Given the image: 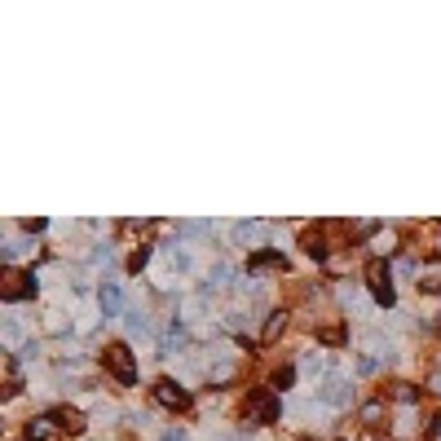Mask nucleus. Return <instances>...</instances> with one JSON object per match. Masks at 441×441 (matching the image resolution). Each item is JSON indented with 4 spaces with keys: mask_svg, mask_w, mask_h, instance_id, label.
<instances>
[{
    "mask_svg": "<svg viewBox=\"0 0 441 441\" xmlns=\"http://www.w3.org/2000/svg\"><path fill=\"white\" fill-rule=\"evenodd\" d=\"M318 340H323V344H344V323L323 327V331H318Z\"/></svg>",
    "mask_w": 441,
    "mask_h": 441,
    "instance_id": "14",
    "label": "nucleus"
},
{
    "mask_svg": "<svg viewBox=\"0 0 441 441\" xmlns=\"http://www.w3.org/2000/svg\"><path fill=\"white\" fill-rule=\"evenodd\" d=\"M437 424H441V420H437Z\"/></svg>",
    "mask_w": 441,
    "mask_h": 441,
    "instance_id": "20",
    "label": "nucleus"
},
{
    "mask_svg": "<svg viewBox=\"0 0 441 441\" xmlns=\"http://www.w3.org/2000/svg\"><path fill=\"white\" fill-rule=\"evenodd\" d=\"M393 397H397V402H415L420 393H415V384H393Z\"/></svg>",
    "mask_w": 441,
    "mask_h": 441,
    "instance_id": "16",
    "label": "nucleus"
},
{
    "mask_svg": "<svg viewBox=\"0 0 441 441\" xmlns=\"http://www.w3.org/2000/svg\"><path fill=\"white\" fill-rule=\"evenodd\" d=\"M282 327H287V314L278 309V314H269V323H265V331H260V340H278Z\"/></svg>",
    "mask_w": 441,
    "mask_h": 441,
    "instance_id": "12",
    "label": "nucleus"
},
{
    "mask_svg": "<svg viewBox=\"0 0 441 441\" xmlns=\"http://www.w3.org/2000/svg\"><path fill=\"white\" fill-rule=\"evenodd\" d=\"M154 397H159V406H168V411H190V388H181L177 379H159V384H154Z\"/></svg>",
    "mask_w": 441,
    "mask_h": 441,
    "instance_id": "4",
    "label": "nucleus"
},
{
    "mask_svg": "<svg viewBox=\"0 0 441 441\" xmlns=\"http://www.w3.org/2000/svg\"><path fill=\"white\" fill-rule=\"evenodd\" d=\"M53 420H57V428H66V433H84V415L80 411H71V406H62V411H53Z\"/></svg>",
    "mask_w": 441,
    "mask_h": 441,
    "instance_id": "7",
    "label": "nucleus"
},
{
    "mask_svg": "<svg viewBox=\"0 0 441 441\" xmlns=\"http://www.w3.org/2000/svg\"><path fill=\"white\" fill-rule=\"evenodd\" d=\"M106 371H111L119 384H133V379H137L133 349H128V344H111V349H106Z\"/></svg>",
    "mask_w": 441,
    "mask_h": 441,
    "instance_id": "1",
    "label": "nucleus"
},
{
    "mask_svg": "<svg viewBox=\"0 0 441 441\" xmlns=\"http://www.w3.org/2000/svg\"><path fill=\"white\" fill-rule=\"evenodd\" d=\"M243 420L247 424H273L278 420V397L273 393H252L247 406H243Z\"/></svg>",
    "mask_w": 441,
    "mask_h": 441,
    "instance_id": "2",
    "label": "nucleus"
},
{
    "mask_svg": "<svg viewBox=\"0 0 441 441\" xmlns=\"http://www.w3.org/2000/svg\"><path fill=\"white\" fill-rule=\"evenodd\" d=\"M102 314L106 318L119 314V287H115V282H102Z\"/></svg>",
    "mask_w": 441,
    "mask_h": 441,
    "instance_id": "10",
    "label": "nucleus"
},
{
    "mask_svg": "<svg viewBox=\"0 0 441 441\" xmlns=\"http://www.w3.org/2000/svg\"><path fill=\"white\" fill-rule=\"evenodd\" d=\"M323 402H331V406H344V402H349V388H344L340 379H331V384L323 388Z\"/></svg>",
    "mask_w": 441,
    "mask_h": 441,
    "instance_id": "13",
    "label": "nucleus"
},
{
    "mask_svg": "<svg viewBox=\"0 0 441 441\" xmlns=\"http://www.w3.org/2000/svg\"><path fill=\"white\" fill-rule=\"evenodd\" d=\"M305 252L323 260V256H327V234H323V230H305Z\"/></svg>",
    "mask_w": 441,
    "mask_h": 441,
    "instance_id": "9",
    "label": "nucleus"
},
{
    "mask_svg": "<svg viewBox=\"0 0 441 441\" xmlns=\"http://www.w3.org/2000/svg\"><path fill=\"white\" fill-rule=\"evenodd\" d=\"M53 433H57V420H53V415H40V420L27 424V441H44V437H53Z\"/></svg>",
    "mask_w": 441,
    "mask_h": 441,
    "instance_id": "6",
    "label": "nucleus"
},
{
    "mask_svg": "<svg viewBox=\"0 0 441 441\" xmlns=\"http://www.w3.org/2000/svg\"><path fill=\"white\" fill-rule=\"evenodd\" d=\"M247 269H282V252H256L247 260Z\"/></svg>",
    "mask_w": 441,
    "mask_h": 441,
    "instance_id": "11",
    "label": "nucleus"
},
{
    "mask_svg": "<svg viewBox=\"0 0 441 441\" xmlns=\"http://www.w3.org/2000/svg\"><path fill=\"white\" fill-rule=\"evenodd\" d=\"M384 420V406H379V402H366L362 406V424H379Z\"/></svg>",
    "mask_w": 441,
    "mask_h": 441,
    "instance_id": "15",
    "label": "nucleus"
},
{
    "mask_svg": "<svg viewBox=\"0 0 441 441\" xmlns=\"http://www.w3.org/2000/svg\"><path fill=\"white\" fill-rule=\"evenodd\" d=\"M150 260V247H141V252H133V260H128V269H141Z\"/></svg>",
    "mask_w": 441,
    "mask_h": 441,
    "instance_id": "18",
    "label": "nucleus"
},
{
    "mask_svg": "<svg viewBox=\"0 0 441 441\" xmlns=\"http://www.w3.org/2000/svg\"><path fill=\"white\" fill-rule=\"evenodd\" d=\"M291 379H296V371H291V366H282V371L273 375V388H291Z\"/></svg>",
    "mask_w": 441,
    "mask_h": 441,
    "instance_id": "17",
    "label": "nucleus"
},
{
    "mask_svg": "<svg viewBox=\"0 0 441 441\" xmlns=\"http://www.w3.org/2000/svg\"><path fill=\"white\" fill-rule=\"evenodd\" d=\"M22 296H35V273L5 269V300H22Z\"/></svg>",
    "mask_w": 441,
    "mask_h": 441,
    "instance_id": "5",
    "label": "nucleus"
},
{
    "mask_svg": "<svg viewBox=\"0 0 441 441\" xmlns=\"http://www.w3.org/2000/svg\"><path fill=\"white\" fill-rule=\"evenodd\" d=\"M420 291H441V260H428L420 269Z\"/></svg>",
    "mask_w": 441,
    "mask_h": 441,
    "instance_id": "8",
    "label": "nucleus"
},
{
    "mask_svg": "<svg viewBox=\"0 0 441 441\" xmlns=\"http://www.w3.org/2000/svg\"><path fill=\"white\" fill-rule=\"evenodd\" d=\"M366 282H371L375 300L393 309V278H388V265H384V260H379V256L371 260V265H366Z\"/></svg>",
    "mask_w": 441,
    "mask_h": 441,
    "instance_id": "3",
    "label": "nucleus"
},
{
    "mask_svg": "<svg viewBox=\"0 0 441 441\" xmlns=\"http://www.w3.org/2000/svg\"><path fill=\"white\" fill-rule=\"evenodd\" d=\"M428 393H437V397H441V371H437L433 379H428Z\"/></svg>",
    "mask_w": 441,
    "mask_h": 441,
    "instance_id": "19",
    "label": "nucleus"
}]
</instances>
